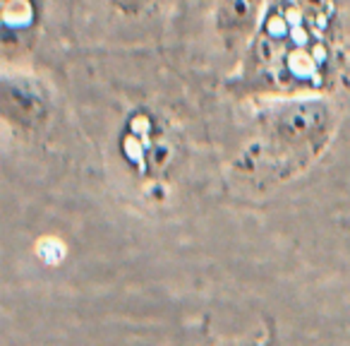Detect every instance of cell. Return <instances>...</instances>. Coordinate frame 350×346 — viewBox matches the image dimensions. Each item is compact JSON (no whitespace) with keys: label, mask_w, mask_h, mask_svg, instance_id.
Returning <instances> with one entry per match:
<instances>
[{"label":"cell","mask_w":350,"mask_h":346,"mask_svg":"<svg viewBox=\"0 0 350 346\" xmlns=\"http://www.w3.org/2000/svg\"><path fill=\"white\" fill-rule=\"evenodd\" d=\"M226 89L250 101L350 89V39L338 0H267Z\"/></svg>","instance_id":"obj_1"},{"label":"cell","mask_w":350,"mask_h":346,"mask_svg":"<svg viewBox=\"0 0 350 346\" xmlns=\"http://www.w3.org/2000/svg\"><path fill=\"white\" fill-rule=\"evenodd\" d=\"M338 121L326 94L254 99V137L233 161L235 176L259 190L293 181L329 149Z\"/></svg>","instance_id":"obj_2"},{"label":"cell","mask_w":350,"mask_h":346,"mask_svg":"<svg viewBox=\"0 0 350 346\" xmlns=\"http://www.w3.org/2000/svg\"><path fill=\"white\" fill-rule=\"evenodd\" d=\"M264 5L267 0H214V29L233 60V68L240 63L257 32Z\"/></svg>","instance_id":"obj_3"},{"label":"cell","mask_w":350,"mask_h":346,"mask_svg":"<svg viewBox=\"0 0 350 346\" xmlns=\"http://www.w3.org/2000/svg\"><path fill=\"white\" fill-rule=\"evenodd\" d=\"M51 101L41 82L29 75H5L3 79V116L17 130H34L49 118Z\"/></svg>","instance_id":"obj_4"},{"label":"cell","mask_w":350,"mask_h":346,"mask_svg":"<svg viewBox=\"0 0 350 346\" xmlns=\"http://www.w3.org/2000/svg\"><path fill=\"white\" fill-rule=\"evenodd\" d=\"M113 3H116V8L122 12H137V10H142L149 0H113Z\"/></svg>","instance_id":"obj_5"}]
</instances>
